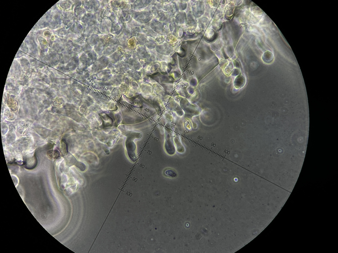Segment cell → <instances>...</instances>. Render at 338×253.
Masks as SVG:
<instances>
[{"mask_svg": "<svg viewBox=\"0 0 338 253\" xmlns=\"http://www.w3.org/2000/svg\"><path fill=\"white\" fill-rule=\"evenodd\" d=\"M130 13L136 20L142 23H148L153 17L150 13L147 11L135 12L131 10Z\"/></svg>", "mask_w": 338, "mask_h": 253, "instance_id": "obj_1", "label": "cell"}, {"mask_svg": "<svg viewBox=\"0 0 338 253\" xmlns=\"http://www.w3.org/2000/svg\"><path fill=\"white\" fill-rule=\"evenodd\" d=\"M151 28L155 32L159 33L160 35H166L169 32L168 26L164 23L159 21H154L150 23Z\"/></svg>", "mask_w": 338, "mask_h": 253, "instance_id": "obj_2", "label": "cell"}, {"mask_svg": "<svg viewBox=\"0 0 338 253\" xmlns=\"http://www.w3.org/2000/svg\"><path fill=\"white\" fill-rule=\"evenodd\" d=\"M119 41L117 39L111 38L106 42L103 54L105 56H108L113 53L118 49Z\"/></svg>", "mask_w": 338, "mask_h": 253, "instance_id": "obj_3", "label": "cell"}, {"mask_svg": "<svg viewBox=\"0 0 338 253\" xmlns=\"http://www.w3.org/2000/svg\"><path fill=\"white\" fill-rule=\"evenodd\" d=\"M82 25L85 27H92L97 24L95 14L89 13L86 14L81 19Z\"/></svg>", "mask_w": 338, "mask_h": 253, "instance_id": "obj_4", "label": "cell"}, {"mask_svg": "<svg viewBox=\"0 0 338 253\" xmlns=\"http://www.w3.org/2000/svg\"><path fill=\"white\" fill-rule=\"evenodd\" d=\"M83 2V6L86 10L89 12H96L99 9L100 5L99 2L98 1H84Z\"/></svg>", "mask_w": 338, "mask_h": 253, "instance_id": "obj_5", "label": "cell"}, {"mask_svg": "<svg viewBox=\"0 0 338 253\" xmlns=\"http://www.w3.org/2000/svg\"><path fill=\"white\" fill-rule=\"evenodd\" d=\"M37 158L35 155H29L24 158V165L27 169L34 168L37 165Z\"/></svg>", "mask_w": 338, "mask_h": 253, "instance_id": "obj_6", "label": "cell"}, {"mask_svg": "<svg viewBox=\"0 0 338 253\" xmlns=\"http://www.w3.org/2000/svg\"><path fill=\"white\" fill-rule=\"evenodd\" d=\"M111 22H112L109 18H104L102 19L101 21L100 25L99 26L100 30H101L102 32H109L111 29L112 25Z\"/></svg>", "mask_w": 338, "mask_h": 253, "instance_id": "obj_7", "label": "cell"}, {"mask_svg": "<svg viewBox=\"0 0 338 253\" xmlns=\"http://www.w3.org/2000/svg\"><path fill=\"white\" fill-rule=\"evenodd\" d=\"M204 5L201 1L196 2L193 6V15L196 17H199L203 14Z\"/></svg>", "mask_w": 338, "mask_h": 253, "instance_id": "obj_8", "label": "cell"}, {"mask_svg": "<svg viewBox=\"0 0 338 253\" xmlns=\"http://www.w3.org/2000/svg\"><path fill=\"white\" fill-rule=\"evenodd\" d=\"M156 48L157 51L163 54L168 55L171 53L173 51L171 46L167 43L160 44Z\"/></svg>", "mask_w": 338, "mask_h": 253, "instance_id": "obj_9", "label": "cell"}, {"mask_svg": "<svg viewBox=\"0 0 338 253\" xmlns=\"http://www.w3.org/2000/svg\"><path fill=\"white\" fill-rule=\"evenodd\" d=\"M163 8V9L170 16L175 15L178 9L176 4L173 2L166 4Z\"/></svg>", "mask_w": 338, "mask_h": 253, "instance_id": "obj_10", "label": "cell"}, {"mask_svg": "<svg viewBox=\"0 0 338 253\" xmlns=\"http://www.w3.org/2000/svg\"><path fill=\"white\" fill-rule=\"evenodd\" d=\"M106 43V41L104 39H99L98 43L95 46V50L96 54L100 55L103 53Z\"/></svg>", "mask_w": 338, "mask_h": 253, "instance_id": "obj_11", "label": "cell"}, {"mask_svg": "<svg viewBox=\"0 0 338 253\" xmlns=\"http://www.w3.org/2000/svg\"><path fill=\"white\" fill-rule=\"evenodd\" d=\"M156 15H157L159 20L163 23H168L170 21V16L167 13L162 10L159 11Z\"/></svg>", "mask_w": 338, "mask_h": 253, "instance_id": "obj_12", "label": "cell"}, {"mask_svg": "<svg viewBox=\"0 0 338 253\" xmlns=\"http://www.w3.org/2000/svg\"><path fill=\"white\" fill-rule=\"evenodd\" d=\"M151 1H139L134 2L133 5L134 9H140L147 6Z\"/></svg>", "mask_w": 338, "mask_h": 253, "instance_id": "obj_13", "label": "cell"}, {"mask_svg": "<svg viewBox=\"0 0 338 253\" xmlns=\"http://www.w3.org/2000/svg\"><path fill=\"white\" fill-rule=\"evenodd\" d=\"M112 2L111 3V5H112V7L113 9L115 11L118 10V9H123L124 7H125L126 6V3L124 2L123 1H112Z\"/></svg>", "mask_w": 338, "mask_h": 253, "instance_id": "obj_14", "label": "cell"}, {"mask_svg": "<svg viewBox=\"0 0 338 253\" xmlns=\"http://www.w3.org/2000/svg\"><path fill=\"white\" fill-rule=\"evenodd\" d=\"M206 40L209 41H212L215 39L216 37V34L215 30L211 29H207L205 34Z\"/></svg>", "mask_w": 338, "mask_h": 253, "instance_id": "obj_15", "label": "cell"}, {"mask_svg": "<svg viewBox=\"0 0 338 253\" xmlns=\"http://www.w3.org/2000/svg\"><path fill=\"white\" fill-rule=\"evenodd\" d=\"M121 27L119 24L116 21L112 22V25L111 32L114 34L118 35L122 32Z\"/></svg>", "mask_w": 338, "mask_h": 253, "instance_id": "obj_16", "label": "cell"}, {"mask_svg": "<svg viewBox=\"0 0 338 253\" xmlns=\"http://www.w3.org/2000/svg\"><path fill=\"white\" fill-rule=\"evenodd\" d=\"M141 29L146 35L149 37L154 38L157 37L156 33L155 32L153 29L147 26H142L141 27Z\"/></svg>", "mask_w": 338, "mask_h": 253, "instance_id": "obj_17", "label": "cell"}, {"mask_svg": "<svg viewBox=\"0 0 338 253\" xmlns=\"http://www.w3.org/2000/svg\"><path fill=\"white\" fill-rule=\"evenodd\" d=\"M99 38L98 35L93 34L91 36V37H88L86 42L87 43L89 44L91 46L95 45L99 39Z\"/></svg>", "mask_w": 338, "mask_h": 253, "instance_id": "obj_18", "label": "cell"}, {"mask_svg": "<svg viewBox=\"0 0 338 253\" xmlns=\"http://www.w3.org/2000/svg\"><path fill=\"white\" fill-rule=\"evenodd\" d=\"M273 54L270 52L268 51L265 52L263 55L262 59L266 63H271L273 62Z\"/></svg>", "mask_w": 338, "mask_h": 253, "instance_id": "obj_19", "label": "cell"}, {"mask_svg": "<svg viewBox=\"0 0 338 253\" xmlns=\"http://www.w3.org/2000/svg\"><path fill=\"white\" fill-rule=\"evenodd\" d=\"M126 146L127 153H127L129 156H132L131 153H132L133 156H134V154L135 147L134 143H133L132 141L128 140L126 142Z\"/></svg>", "mask_w": 338, "mask_h": 253, "instance_id": "obj_20", "label": "cell"}, {"mask_svg": "<svg viewBox=\"0 0 338 253\" xmlns=\"http://www.w3.org/2000/svg\"><path fill=\"white\" fill-rule=\"evenodd\" d=\"M187 25L188 27L195 28L196 27V22L191 13L189 14L187 20Z\"/></svg>", "mask_w": 338, "mask_h": 253, "instance_id": "obj_21", "label": "cell"}, {"mask_svg": "<svg viewBox=\"0 0 338 253\" xmlns=\"http://www.w3.org/2000/svg\"><path fill=\"white\" fill-rule=\"evenodd\" d=\"M138 54L139 55L143 57H145L149 55L145 47L143 46L138 47L137 49Z\"/></svg>", "mask_w": 338, "mask_h": 253, "instance_id": "obj_22", "label": "cell"}, {"mask_svg": "<svg viewBox=\"0 0 338 253\" xmlns=\"http://www.w3.org/2000/svg\"><path fill=\"white\" fill-rule=\"evenodd\" d=\"M48 156L50 158H57L60 157V153L56 151H50L47 152Z\"/></svg>", "mask_w": 338, "mask_h": 253, "instance_id": "obj_23", "label": "cell"}, {"mask_svg": "<svg viewBox=\"0 0 338 253\" xmlns=\"http://www.w3.org/2000/svg\"><path fill=\"white\" fill-rule=\"evenodd\" d=\"M186 15L184 12H179L176 16V21L179 23L182 24L184 23Z\"/></svg>", "mask_w": 338, "mask_h": 253, "instance_id": "obj_24", "label": "cell"}, {"mask_svg": "<svg viewBox=\"0 0 338 253\" xmlns=\"http://www.w3.org/2000/svg\"><path fill=\"white\" fill-rule=\"evenodd\" d=\"M110 59L111 61H113L111 62H117L118 61H119L122 58L121 54L119 52H116L114 53V54H112L111 56L110 57Z\"/></svg>", "mask_w": 338, "mask_h": 253, "instance_id": "obj_25", "label": "cell"}, {"mask_svg": "<svg viewBox=\"0 0 338 253\" xmlns=\"http://www.w3.org/2000/svg\"><path fill=\"white\" fill-rule=\"evenodd\" d=\"M234 6H229L227 7L225 17L227 19H229L233 14Z\"/></svg>", "mask_w": 338, "mask_h": 253, "instance_id": "obj_26", "label": "cell"}, {"mask_svg": "<svg viewBox=\"0 0 338 253\" xmlns=\"http://www.w3.org/2000/svg\"><path fill=\"white\" fill-rule=\"evenodd\" d=\"M222 27V23L221 20H216L212 23V28L214 30H220Z\"/></svg>", "mask_w": 338, "mask_h": 253, "instance_id": "obj_27", "label": "cell"}, {"mask_svg": "<svg viewBox=\"0 0 338 253\" xmlns=\"http://www.w3.org/2000/svg\"><path fill=\"white\" fill-rule=\"evenodd\" d=\"M137 40L140 43L143 44L146 43V42L147 41V38L144 35L138 34Z\"/></svg>", "mask_w": 338, "mask_h": 253, "instance_id": "obj_28", "label": "cell"}, {"mask_svg": "<svg viewBox=\"0 0 338 253\" xmlns=\"http://www.w3.org/2000/svg\"><path fill=\"white\" fill-rule=\"evenodd\" d=\"M92 47L88 43L85 44L82 47V50L85 53H88L92 51Z\"/></svg>", "mask_w": 338, "mask_h": 253, "instance_id": "obj_29", "label": "cell"}, {"mask_svg": "<svg viewBox=\"0 0 338 253\" xmlns=\"http://www.w3.org/2000/svg\"><path fill=\"white\" fill-rule=\"evenodd\" d=\"M136 41L134 37H132L129 39L127 45L130 46V48L134 49Z\"/></svg>", "mask_w": 338, "mask_h": 253, "instance_id": "obj_30", "label": "cell"}, {"mask_svg": "<svg viewBox=\"0 0 338 253\" xmlns=\"http://www.w3.org/2000/svg\"><path fill=\"white\" fill-rule=\"evenodd\" d=\"M171 21V23L170 24V29L171 31H173V30L175 28V27L177 26V22L175 20V19H173V20Z\"/></svg>", "mask_w": 338, "mask_h": 253, "instance_id": "obj_31", "label": "cell"}, {"mask_svg": "<svg viewBox=\"0 0 338 253\" xmlns=\"http://www.w3.org/2000/svg\"><path fill=\"white\" fill-rule=\"evenodd\" d=\"M186 4L185 2H180L178 4L179 9L181 10H184L186 7Z\"/></svg>", "mask_w": 338, "mask_h": 253, "instance_id": "obj_32", "label": "cell"}, {"mask_svg": "<svg viewBox=\"0 0 338 253\" xmlns=\"http://www.w3.org/2000/svg\"><path fill=\"white\" fill-rule=\"evenodd\" d=\"M146 44L147 47L150 48H155V46L154 43V42H147V43L146 42Z\"/></svg>", "mask_w": 338, "mask_h": 253, "instance_id": "obj_33", "label": "cell"}, {"mask_svg": "<svg viewBox=\"0 0 338 253\" xmlns=\"http://www.w3.org/2000/svg\"><path fill=\"white\" fill-rule=\"evenodd\" d=\"M163 37H158L156 39L158 43H162L164 41L165 39Z\"/></svg>", "mask_w": 338, "mask_h": 253, "instance_id": "obj_34", "label": "cell"}]
</instances>
